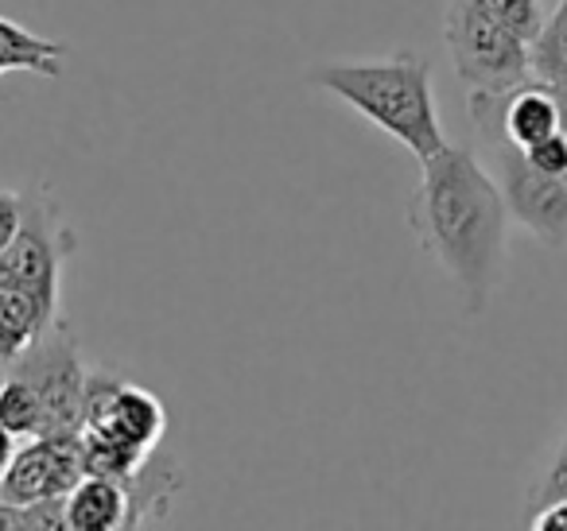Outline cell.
Instances as JSON below:
<instances>
[{
	"label": "cell",
	"mask_w": 567,
	"mask_h": 531,
	"mask_svg": "<svg viewBox=\"0 0 567 531\" xmlns=\"http://www.w3.org/2000/svg\"><path fill=\"white\" fill-rule=\"evenodd\" d=\"M12 454H17V435L0 427V473H4V466L12 461Z\"/></svg>",
	"instance_id": "cell-19"
},
{
	"label": "cell",
	"mask_w": 567,
	"mask_h": 531,
	"mask_svg": "<svg viewBox=\"0 0 567 531\" xmlns=\"http://www.w3.org/2000/svg\"><path fill=\"white\" fill-rule=\"evenodd\" d=\"M63 520L66 531H117L133 520V500L121 481L86 473L63 497Z\"/></svg>",
	"instance_id": "cell-10"
},
{
	"label": "cell",
	"mask_w": 567,
	"mask_h": 531,
	"mask_svg": "<svg viewBox=\"0 0 567 531\" xmlns=\"http://www.w3.org/2000/svg\"><path fill=\"white\" fill-rule=\"evenodd\" d=\"M86 473L82 435H32L24 446H17L12 461L0 473V500L9 504L59 500Z\"/></svg>",
	"instance_id": "cell-8"
},
{
	"label": "cell",
	"mask_w": 567,
	"mask_h": 531,
	"mask_svg": "<svg viewBox=\"0 0 567 531\" xmlns=\"http://www.w3.org/2000/svg\"><path fill=\"white\" fill-rule=\"evenodd\" d=\"M59 319V299L28 283L0 280V365H12L20 353L32 350Z\"/></svg>",
	"instance_id": "cell-9"
},
{
	"label": "cell",
	"mask_w": 567,
	"mask_h": 531,
	"mask_svg": "<svg viewBox=\"0 0 567 531\" xmlns=\"http://www.w3.org/2000/svg\"><path fill=\"white\" fill-rule=\"evenodd\" d=\"M82 435L110 438L141 454H156L167 435V407L156 392L121 376L117 368H90Z\"/></svg>",
	"instance_id": "cell-7"
},
{
	"label": "cell",
	"mask_w": 567,
	"mask_h": 531,
	"mask_svg": "<svg viewBox=\"0 0 567 531\" xmlns=\"http://www.w3.org/2000/svg\"><path fill=\"white\" fill-rule=\"evenodd\" d=\"M443 43L466 90H509L533 79V43L482 17L471 0H451L443 17Z\"/></svg>",
	"instance_id": "cell-3"
},
{
	"label": "cell",
	"mask_w": 567,
	"mask_h": 531,
	"mask_svg": "<svg viewBox=\"0 0 567 531\" xmlns=\"http://www.w3.org/2000/svg\"><path fill=\"white\" fill-rule=\"evenodd\" d=\"M20 214H24V202H20L17 190H0V252L9 249V241L17 237Z\"/></svg>",
	"instance_id": "cell-17"
},
{
	"label": "cell",
	"mask_w": 567,
	"mask_h": 531,
	"mask_svg": "<svg viewBox=\"0 0 567 531\" xmlns=\"http://www.w3.org/2000/svg\"><path fill=\"white\" fill-rule=\"evenodd\" d=\"M0 531H66L63 497L40 504H9L0 500Z\"/></svg>",
	"instance_id": "cell-15"
},
{
	"label": "cell",
	"mask_w": 567,
	"mask_h": 531,
	"mask_svg": "<svg viewBox=\"0 0 567 531\" xmlns=\"http://www.w3.org/2000/svg\"><path fill=\"white\" fill-rule=\"evenodd\" d=\"M311 86L339 97L342 105L365 117L373 128L393 136L420 164L447 144L435 105L432 63L420 51H393L385 59H342L319 63L308 74Z\"/></svg>",
	"instance_id": "cell-2"
},
{
	"label": "cell",
	"mask_w": 567,
	"mask_h": 531,
	"mask_svg": "<svg viewBox=\"0 0 567 531\" xmlns=\"http://www.w3.org/2000/svg\"><path fill=\"white\" fill-rule=\"evenodd\" d=\"M20 202H24V214H20L17 237L0 252V280L28 283V288L59 299L63 295V268L79 241L48 187H35L32 195L24 190Z\"/></svg>",
	"instance_id": "cell-6"
},
{
	"label": "cell",
	"mask_w": 567,
	"mask_h": 531,
	"mask_svg": "<svg viewBox=\"0 0 567 531\" xmlns=\"http://www.w3.org/2000/svg\"><path fill=\"white\" fill-rule=\"evenodd\" d=\"M12 373L32 381L43 404L40 435H82V407H86V361H82L79 337L63 319L12 361Z\"/></svg>",
	"instance_id": "cell-5"
},
{
	"label": "cell",
	"mask_w": 567,
	"mask_h": 531,
	"mask_svg": "<svg viewBox=\"0 0 567 531\" xmlns=\"http://www.w3.org/2000/svg\"><path fill=\"white\" fill-rule=\"evenodd\" d=\"M528 528L533 531H567V497L533 508V512H528Z\"/></svg>",
	"instance_id": "cell-18"
},
{
	"label": "cell",
	"mask_w": 567,
	"mask_h": 531,
	"mask_svg": "<svg viewBox=\"0 0 567 531\" xmlns=\"http://www.w3.org/2000/svg\"><path fill=\"white\" fill-rule=\"evenodd\" d=\"M63 59H66L63 43L43 40V35L28 32V28L0 17V74L32 71V74H43V79H59V74H63Z\"/></svg>",
	"instance_id": "cell-11"
},
{
	"label": "cell",
	"mask_w": 567,
	"mask_h": 531,
	"mask_svg": "<svg viewBox=\"0 0 567 531\" xmlns=\"http://www.w3.org/2000/svg\"><path fill=\"white\" fill-rule=\"evenodd\" d=\"M509 206L482 164L463 144H443L420 164V187L409 198V226L420 249L455 280L466 314H482L494 299L509 257Z\"/></svg>",
	"instance_id": "cell-1"
},
{
	"label": "cell",
	"mask_w": 567,
	"mask_h": 531,
	"mask_svg": "<svg viewBox=\"0 0 567 531\" xmlns=\"http://www.w3.org/2000/svg\"><path fill=\"white\" fill-rule=\"evenodd\" d=\"M478 140V156L497 179L509 206V218L533 237H540L551 249L567 244V175L551 179V175H536L533 167L520 159V152L505 140L494 128H474Z\"/></svg>",
	"instance_id": "cell-4"
},
{
	"label": "cell",
	"mask_w": 567,
	"mask_h": 531,
	"mask_svg": "<svg viewBox=\"0 0 567 531\" xmlns=\"http://www.w3.org/2000/svg\"><path fill=\"white\" fill-rule=\"evenodd\" d=\"M474 9L482 12V17H489L494 24L509 28L513 35H520L525 43H533L536 35H540L544 28V9L540 0H471Z\"/></svg>",
	"instance_id": "cell-14"
},
{
	"label": "cell",
	"mask_w": 567,
	"mask_h": 531,
	"mask_svg": "<svg viewBox=\"0 0 567 531\" xmlns=\"http://www.w3.org/2000/svg\"><path fill=\"white\" fill-rule=\"evenodd\" d=\"M0 427L12 430L17 438H32L43 430V404L40 392L32 388V381H24L20 373H12L0 381Z\"/></svg>",
	"instance_id": "cell-13"
},
{
	"label": "cell",
	"mask_w": 567,
	"mask_h": 531,
	"mask_svg": "<svg viewBox=\"0 0 567 531\" xmlns=\"http://www.w3.org/2000/svg\"><path fill=\"white\" fill-rule=\"evenodd\" d=\"M533 79L567 94V0L544 20L540 35L533 40Z\"/></svg>",
	"instance_id": "cell-12"
},
{
	"label": "cell",
	"mask_w": 567,
	"mask_h": 531,
	"mask_svg": "<svg viewBox=\"0 0 567 531\" xmlns=\"http://www.w3.org/2000/svg\"><path fill=\"white\" fill-rule=\"evenodd\" d=\"M559 497H567V435L559 438V446L551 450L544 473L536 477V485L528 489V512L548 504V500H559Z\"/></svg>",
	"instance_id": "cell-16"
}]
</instances>
